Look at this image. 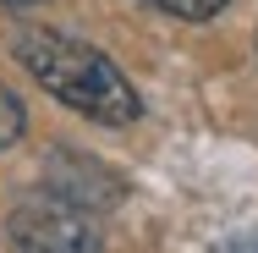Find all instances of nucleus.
Masks as SVG:
<instances>
[{"label": "nucleus", "mask_w": 258, "mask_h": 253, "mask_svg": "<svg viewBox=\"0 0 258 253\" xmlns=\"http://www.w3.org/2000/svg\"><path fill=\"white\" fill-rule=\"evenodd\" d=\"M17 253H99V220L66 193H33L11 215Z\"/></svg>", "instance_id": "nucleus-2"}, {"label": "nucleus", "mask_w": 258, "mask_h": 253, "mask_svg": "<svg viewBox=\"0 0 258 253\" xmlns=\"http://www.w3.org/2000/svg\"><path fill=\"white\" fill-rule=\"evenodd\" d=\"M149 6L170 11V17H181V22H209V17L225 11V0H149Z\"/></svg>", "instance_id": "nucleus-4"}, {"label": "nucleus", "mask_w": 258, "mask_h": 253, "mask_svg": "<svg viewBox=\"0 0 258 253\" xmlns=\"http://www.w3.org/2000/svg\"><path fill=\"white\" fill-rule=\"evenodd\" d=\"M22 127H28V116H22V99L0 83V149H11L17 138H22Z\"/></svg>", "instance_id": "nucleus-3"}, {"label": "nucleus", "mask_w": 258, "mask_h": 253, "mask_svg": "<svg viewBox=\"0 0 258 253\" xmlns=\"http://www.w3.org/2000/svg\"><path fill=\"white\" fill-rule=\"evenodd\" d=\"M17 61L44 94H55L66 110H77V116H88L99 127H132L143 116V99H138L132 77L104 50L83 44V39L28 28V33H17Z\"/></svg>", "instance_id": "nucleus-1"}, {"label": "nucleus", "mask_w": 258, "mask_h": 253, "mask_svg": "<svg viewBox=\"0 0 258 253\" xmlns=\"http://www.w3.org/2000/svg\"><path fill=\"white\" fill-rule=\"evenodd\" d=\"M0 6H44V0H0Z\"/></svg>", "instance_id": "nucleus-5"}]
</instances>
